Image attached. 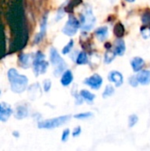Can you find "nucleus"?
<instances>
[{"label": "nucleus", "mask_w": 150, "mask_h": 151, "mask_svg": "<svg viewBox=\"0 0 150 151\" xmlns=\"http://www.w3.org/2000/svg\"><path fill=\"white\" fill-rule=\"evenodd\" d=\"M11 90L15 94H21L27 88L28 79L26 75L20 74L15 68L9 69L7 73Z\"/></svg>", "instance_id": "f257e3e1"}, {"label": "nucleus", "mask_w": 150, "mask_h": 151, "mask_svg": "<svg viewBox=\"0 0 150 151\" xmlns=\"http://www.w3.org/2000/svg\"><path fill=\"white\" fill-rule=\"evenodd\" d=\"M50 60L54 68V75L56 77L61 75L65 71L66 63L54 47L50 48Z\"/></svg>", "instance_id": "f03ea898"}, {"label": "nucleus", "mask_w": 150, "mask_h": 151, "mask_svg": "<svg viewBox=\"0 0 150 151\" xmlns=\"http://www.w3.org/2000/svg\"><path fill=\"white\" fill-rule=\"evenodd\" d=\"M70 119H71L70 115H64V116H60V117L39 121L37 126H38V128H40V129L51 130V129H54V128H57V127H59L65 125Z\"/></svg>", "instance_id": "7ed1b4c3"}, {"label": "nucleus", "mask_w": 150, "mask_h": 151, "mask_svg": "<svg viewBox=\"0 0 150 151\" xmlns=\"http://www.w3.org/2000/svg\"><path fill=\"white\" fill-rule=\"evenodd\" d=\"M80 28L82 31L91 30L95 24V17L90 6H87L80 14Z\"/></svg>", "instance_id": "20e7f679"}, {"label": "nucleus", "mask_w": 150, "mask_h": 151, "mask_svg": "<svg viewBox=\"0 0 150 151\" xmlns=\"http://www.w3.org/2000/svg\"><path fill=\"white\" fill-rule=\"evenodd\" d=\"M48 66L49 63L45 60V55L42 51H37L33 61V71L35 76L45 73Z\"/></svg>", "instance_id": "39448f33"}, {"label": "nucleus", "mask_w": 150, "mask_h": 151, "mask_svg": "<svg viewBox=\"0 0 150 151\" xmlns=\"http://www.w3.org/2000/svg\"><path fill=\"white\" fill-rule=\"evenodd\" d=\"M79 28H80V21L73 15H70L68 20L62 29V32L65 35L73 36L74 35H76Z\"/></svg>", "instance_id": "423d86ee"}, {"label": "nucleus", "mask_w": 150, "mask_h": 151, "mask_svg": "<svg viewBox=\"0 0 150 151\" xmlns=\"http://www.w3.org/2000/svg\"><path fill=\"white\" fill-rule=\"evenodd\" d=\"M84 84L88 85V87H90L92 89H99L102 85H103V78L101 75H99L98 73H94L93 75L89 76L88 78L85 79L84 81Z\"/></svg>", "instance_id": "0eeeda50"}, {"label": "nucleus", "mask_w": 150, "mask_h": 151, "mask_svg": "<svg viewBox=\"0 0 150 151\" xmlns=\"http://www.w3.org/2000/svg\"><path fill=\"white\" fill-rule=\"evenodd\" d=\"M47 14H45L41 21V25H40V32L35 35L34 39V43H39L40 42L42 41V39L44 38L45 35H46V30H47Z\"/></svg>", "instance_id": "6e6552de"}, {"label": "nucleus", "mask_w": 150, "mask_h": 151, "mask_svg": "<svg viewBox=\"0 0 150 151\" xmlns=\"http://www.w3.org/2000/svg\"><path fill=\"white\" fill-rule=\"evenodd\" d=\"M108 79L111 82L114 83L116 88H119L124 82V77L122 73L118 71H111L109 73Z\"/></svg>", "instance_id": "1a4fd4ad"}, {"label": "nucleus", "mask_w": 150, "mask_h": 151, "mask_svg": "<svg viewBox=\"0 0 150 151\" xmlns=\"http://www.w3.org/2000/svg\"><path fill=\"white\" fill-rule=\"evenodd\" d=\"M34 55L33 54H20L19 57V64L22 68H28L33 65Z\"/></svg>", "instance_id": "9d476101"}, {"label": "nucleus", "mask_w": 150, "mask_h": 151, "mask_svg": "<svg viewBox=\"0 0 150 151\" xmlns=\"http://www.w3.org/2000/svg\"><path fill=\"white\" fill-rule=\"evenodd\" d=\"M12 114V109L10 104L6 103L1 104V121L6 122Z\"/></svg>", "instance_id": "9b49d317"}, {"label": "nucleus", "mask_w": 150, "mask_h": 151, "mask_svg": "<svg viewBox=\"0 0 150 151\" xmlns=\"http://www.w3.org/2000/svg\"><path fill=\"white\" fill-rule=\"evenodd\" d=\"M126 42L122 38H118L114 42V52L117 56H123L126 52Z\"/></svg>", "instance_id": "f8f14e48"}, {"label": "nucleus", "mask_w": 150, "mask_h": 151, "mask_svg": "<svg viewBox=\"0 0 150 151\" xmlns=\"http://www.w3.org/2000/svg\"><path fill=\"white\" fill-rule=\"evenodd\" d=\"M137 80L141 85L150 84V70H141L136 75Z\"/></svg>", "instance_id": "ddd939ff"}, {"label": "nucleus", "mask_w": 150, "mask_h": 151, "mask_svg": "<svg viewBox=\"0 0 150 151\" xmlns=\"http://www.w3.org/2000/svg\"><path fill=\"white\" fill-rule=\"evenodd\" d=\"M73 81V74H72V72L71 70H65L63 73H62V76H61V84L62 86L64 87H67L69 86Z\"/></svg>", "instance_id": "4468645a"}, {"label": "nucleus", "mask_w": 150, "mask_h": 151, "mask_svg": "<svg viewBox=\"0 0 150 151\" xmlns=\"http://www.w3.org/2000/svg\"><path fill=\"white\" fill-rule=\"evenodd\" d=\"M144 65H145V61L141 57H135L131 61L132 68H133V72H135V73H139L142 69Z\"/></svg>", "instance_id": "2eb2a0df"}, {"label": "nucleus", "mask_w": 150, "mask_h": 151, "mask_svg": "<svg viewBox=\"0 0 150 151\" xmlns=\"http://www.w3.org/2000/svg\"><path fill=\"white\" fill-rule=\"evenodd\" d=\"M95 35L100 42H103L108 36V27L106 26H103V27H98L95 31Z\"/></svg>", "instance_id": "dca6fc26"}, {"label": "nucleus", "mask_w": 150, "mask_h": 151, "mask_svg": "<svg viewBox=\"0 0 150 151\" xmlns=\"http://www.w3.org/2000/svg\"><path fill=\"white\" fill-rule=\"evenodd\" d=\"M15 118L18 119H25L27 117L28 115V110L27 109L26 106L24 105H19L16 108L15 110Z\"/></svg>", "instance_id": "f3484780"}, {"label": "nucleus", "mask_w": 150, "mask_h": 151, "mask_svg": "<svg viewBox=\"0 0 150 151\" xmlns=\"http://www.w3.org/2000/svg\"><path fill=\"white\" fill-rule=\"evenodd\" d=\"M80 96L83 98V100L86 101V102L88 103V104H92V103L94 102L95 98V96L94 94H92L90 91L87 90V89H82V90H80Z\"/></svg>", "instance_id": "a211bd4d"}, {"label": "nucleus", "mask_w": 150, "mask_h": 151, "mask_svg": "<svg viewBox=\"0 0 150 151\" xmlns=\"http://www.w3.org/2000/svg\"><path fill=\"white\" fill-rule=\"evenodd\" d=\"M125 32H126L125 27L121 22H118L117 24H115L114 28H113V33L116 35V37L122 38L125 35Z\"/></svg>", "instance_id": "6ab92c4d"}, {"label": "nucleus", "mask_w": 150, "mask_h": 151, "mask_svg": "<svg viewBox=\"0 0 150 151\" xmlns=\"http://www.w3.org/2000/svg\"><path fill=\"white\" fill-rule=\"evenodd\" d=\"M75 62H76L77 65H86V64H88V54H87L85 51H80V52L78 54L76 59H75Z\"/></svg>", "instance_id": "aec40b11"}, {"label": "nucleus", "mask_w": 150, "mask_h": 151, "mask_svg": "<svg viewBox=\"0 0 150 151\" xmlns=\"http://www.w3.org/2000/svg\"><path fill=\"white\" fill-rule=\"evenodd\" d=\"M116 56H117V55H116V53L114 52V50H111V49L107 50V51H106L105 54H104V63H105V64H110V63H111V62L114 60V58H115Z\"/></svg>", "instance_id": "412c9836"}, {"label": "nucleus", "mask_w": 150, "mask_h": 151, "mask_svg": "<svg viewBox=\"0 0 150 151\" xmlns=\"http://www.w3.org/2000/svg\"><path fill=\"white\" fill-rule=\"evenodd\" d=\"M81 3H82V0H70V2L68 3V4H67V6L65 7V10L69 12H71L73 11V9L75 7L80 5Z\"/></svg>", "instance_id": "4be33fe9"}, {"label": "nucleus", "mask_w": 150, "mask_h": 151, "mask_svg": "<svg viewBox=\"0 0 150 151\" xmlns=\"http://www.w3.org/2000/svg\"><path fill=\"white\" fill-rule=\"evenodd\" d=\"M115 93V89H114V87H112L111 85H108L106 86L103 93V98H107V97H110L113 94Z\"/></svg>", "instance_id": "5701e85b"}, {"label": "nucleus", "mask_w": 150, "mask_h": 151, "mask_svg": "<svg viewBox=\"0 0 150 151\" xmlns=\"http://www.w3.org/2000/svg\"><path fill=\"white\" fill-rule=\"evenodd\" d=\"M141 21L144 26H150V10L143 12L141 15Z\"/></svg>", "instance_id": "b1692460"}, {"label": "nucleus", "mask_w": 150, "mask_h": 151, "mask_svg": "<svg viewBox=\"0 0 150 151\" xmlns=\"http://www.w3.org/2000/svg\"><path fill=\"white\" fill-rule=\"evenodd\" d=\"M141 34L144 39H148L150 37V26H144L141 27Z\"/></svg>", "instance_id": "393cba45"}, {"label": "nucleus", "mask_w": 150, "mask_h": 151, "mask_svg": "<svg viewBox=\"0 0 150 151\" xmlns=\"http://www.w3.org/2000/svg\"><path fill=\"white\" fill-rule=\"evenodd\" d=\"M73 43H74L73 40L71 39V40L69 41V42L63 48V50H62V54H64V55L68 54V53L72 50V47H73Z\"/></svg>", "instance_id": "a878e982"}, {"label": "nucleus", "mask_w": 150, "mask_h": 151, "mask_svg": "<svg viewBox=\"0 0 150 151\" xmlns=\"http://www.w3.org/2000/svg\"><path fill=\"white\" fill-rule=\"evenodd\" d=\"M138 121H139V118H138L137 115H135V114L131 115L129 117V119H128V126H129V127H133L138 123Z\"/></svg>", "instance_id": "bb28decb"}, {"label": "nucleus", "mask_w": 150, "mask_h": 151, "mask_svg": "<svg viewBox=\"0 0 150 151\" xmlns=\"http://www.w3.org/2000/svg\"><path fill=\"white\" fill-rule=\"evenodd\" d=\"M92 116H93L92 112H81V113L74 115L73 117L77 119H86L91 118Z\"/></svg>", "instance_id": "cd10ccee"}, {"label": "nucleus", "mask_w": 150, "mask_h": 151, "mask_svg": "<svg viewBox=\"0 0 150 151\" xmlns=\"http://www.w3.org/2000/svg\"><path fill=\"white\" fill-rule=\"evenodd\" d=\"M69 136H70V130L69 129H65L62 133V136H61V141L63 142H65L68 141L69 139Z\"/></svg>", "instance_id": "c85d7f7f"}, {"label": "nucleus", "mask_w": 150, "mask_h": 151, "mask_svg": "<svg viewBox=\"0 0 150 151\" xmlns=\"http://www.w3.org/2000/svg\"><path fill=\"white\" fill-rule=\"evenodd\" d=\"M129 83H130V85L132 86V87H133V88H136L140 83H139V81H138V80H137V77L136 76H131L130 78H129Z\"/></svg>", "instance_id": "c756f323"}, {"label": "nucleus", "mask_w": 150, "mask_h": 151, "mask_svg": "<svg viewBox=\"0 0 150 151\" xmlns=\"http://www.w3.org/2000/svg\"><path fill=\"white\" fill-rule=\"evenodd\" d=\"M51 88V81L50 80H45L43 82V90L45 92H49Z\"/></svg>", "instance_id": "7c9ffc66"}, {"label": "nucleus", "mask_w": 150, "mask_h": 151, "mask_svg": "<svg viewBox=\"0 0 150 151\" xmlns=\"http://www.w3.org/2000/svg\"><path fill=\"white\" fill-rule=\"evenodd\" d=\"M80 134H81V127H75V128L73 129L72 134L73 137H78Z\"/></svg>", "instance_id": "2f4dec72"}, {"label": "nucleus", "mask_w": 150, "mask_h": 151, "mask_svg": "<svg viewBox=\"0 0 150 151\" xmlns=\"http://www.w3.org/2000/svg\"><path fill=\"white\" fill-rule=\"evenodd\" d=\"M107 50H109V49H111V43L110 42H107V43H105V46H104Z\"/></svg>", "instance_id": "473e14b6"}, {"label": "nucleus", "mask_w": 150, "mask_h": 151, "mask_svg": "<svg viewBox=\"0 0 150 151\" xmlns=\"http://www.w3.org/2000/svg\"><path fill=\"white\" fill-rule=\"evenodd\" d=\"M13 135H15L16 137H19V133H17V132H14V133H13Z\"/></svg>", "instance_id": "72a5a7b5"}, {"label": "nucleus", "mask_w": 150, "mask_h": 151, "mask_svg": "<svg viewBox=\"0 0 150 151\" xmlns=\"http://www.w3.org/2000/svg\"><path fill=\"white\" fill-rule=\"evenodd\" d=\"M126 2H128V3H133L135 0H126Z\"/></svg>", "instance_id": "f704fd0d"}, {"label": "nucleus", "mask_w": 150, "mask_h": 151, "mask_svg": "<svg viewBox=\"0 0 150 151\" xmlns=\"http://www.w3.org/2000/svg\"><path fill=\"white\" fill-rule=\"evenodd\" d=\"M0 121H1V104H0Z\"/></svg>", "instance_id": "c9c22d12"}]
</instances>
